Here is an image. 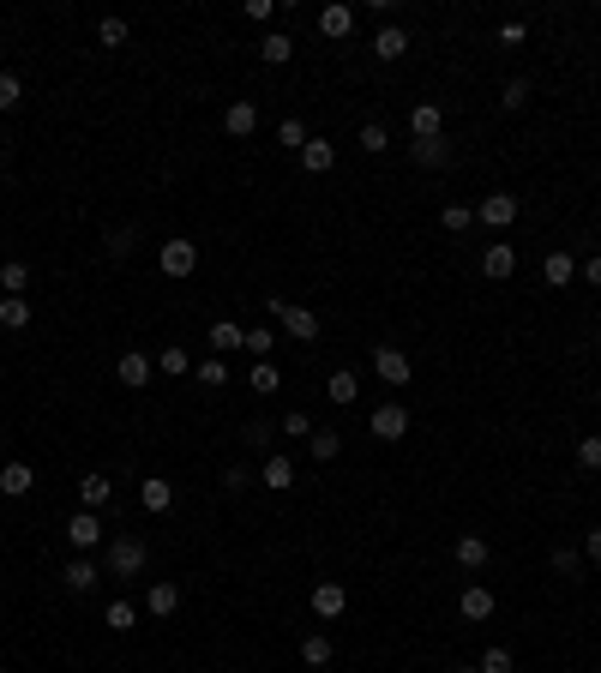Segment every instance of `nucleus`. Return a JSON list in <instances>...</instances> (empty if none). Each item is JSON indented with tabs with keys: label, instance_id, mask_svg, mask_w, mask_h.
Segmentation results:
<instances>
[{
	"label": "nucleus",
	"instance_id": "obj_16",
	"mask_svg": "<svg viewBox=\"0 0 601 673\" xmlns=\"http://www.w3.org/2000/svg\"><path fill=\"white\" fill-rule=\"evenodd\" d=\"M331 163H337V144H331V139H307V144H300V169H307V174H331Z\"/></svg>",
	"mask_w": 601,
	"mask_h": 673
},
{
	"label": "nucleus",
	"instance_id": "obj_27",
	"mask_svg": "<svg viewBox=\"0 0 601 673\" xmlns=\"http://www.w3.org/2000/svg\"><path fill=\"white\" fill-rule=\"evenodd\" d=\"M289 55H295V37H289V30H271V37L258 43V60H265V67H283Z\"/></svg>",
	"mask_w": 601,
	"mask_h": 673
},
{
	"label": "nucleus",
	"instance_id": "obj_4",
	"mask_svg": "<svg viewBox=\"0 0 601 673\" xmlns=\"http://www.w3.org/2000/svg\"><path fill=\"white\" fill-rule=\"evenodd\" d=\"M517 211H523L517 193H487V199L475 205V223H487V229L500 235V229H511V223H517Z\"/></svg>",
	"mask_w": 601,
	"mask_h": 673
},
{
	"label": "nucleus",
	"instance_id": "obj_47",
	"mask_svg": "<svg viewBox=\"0 0 601 673\" xmlns=\"http://www.w3.org/2000/svg\"><path fill=\"white\" fill-rule=\"evenodd\" d=\"M577 463H584V469H601V433L577 439Z\"/></svg>",
	"mask_w": 601,
	"mask_h": 673
},
{
	"label": "nucleus",
	"instance_id": "obj_33",
	"mask_svg": "<svg viewBox=\"0 0 601 673\" xmlns=\"http://www.w3.org/2000/svg\"><path fill=\"white\" fill-rule=\"evenodd\" d=\"M300 661H307V668H325V661H331V637H325V631H307V637H300Z\"/></svg>",
	"mask_w": 601,
	"mask_h": 673
},
{
	"label": "nucleus",
	"instance_id": "obj_44",
	"mask_svg": "<svg viewBox=\"0 0 601 673\" xmlns=\"http://www.w3.org/2000/svg\"><path fill=\"white\" fill-rule=\"evenodd\" d=\"M554 572L559 577H577V572H584V553H577V547H554Z\"/></svg>",
	"mask_w": 601,
	"mask_h": 673
},
{
	"label": "nucleus",
	"instance_id": "obj_15",
	"mask_svg": "<svg viewBox=\"0 0 601 673\" xmlns=\"http://www.w3.org/2000/svg\"><path fill=\"white\" fill-rule=\"evenodd\" d=\"M205 343H211V355H229V349H247V331L235 325V319H216V325L205 331Z\"/></svg>",
	"mask_w": 601,
	"mask_h": 673
},
{
	"label": "nucleus",
	"instance_id": "obj_19",
	"mask_svg": "<svg viewBox=\"0 0 601 673\" xmlns=\"http://www.w3.org/2000/svg\"><path fill=\"white\" fill-rule=\"evenodd\" d=\"M458 614H463V619H493V589H487V584H469V589L458 595Z\"/></svg>",
	"mask_w": 601,
	"mask_h": 673
},
{
	"label": "nucleus",
	"instance_id": "obj_11",
	"mask_svg": "<svg viewBox=\"0 0 601 673\" xmlns=\"http://www.w3.org/2000/svg\"><path fill=\"white\" fill-rule=\"evenodd\" d=\"M258 488H271V493H289V488H295V457H283V451H271V457H265V469H258Z\"/></svg>",
	"mask_w": 601,
	"mask_h": 673
},
{
	"label": "nucleus",
	"instance_id": "obj_14",
	"mask_svg": "<svg viewBox=\"0 0 601 673\" xmlns=\"http://www.w3.org/2000/svg\"><path fill=\"white\" fill-rule=\"evenodd\" d=\"M319 30H325L331 43H343V37H355V6H343V0H331L325 13H319Z\"/></svg>",
	"mask_w": 601,
	"mask_h": 673
},
{
	"label": "nucleus",
	"instance_id": "obj_18",
	"mask_svg": "<svg viewBox=\"0 0 601 673\" xmlns=\"http://www.w3.org/2000/svg\"><path fill=\"white\" fill-rule=\"evenodd\" d=\"M409 132H416V139H445V109L439 102H421L416 115H409Z\"/></svg>",
	"mask_w": 601,
	"mask_h": 673
},
{
	"label": "nucleus",
	"instance_id": "obj_32",
	"mask_svg": "<svg viewBox=\"0 0 601 673\" xmlns=\"http://www.w3.org/2000/svg\"><path fill=\"white\" fill-rule=\"evenodd\" d=\"M0 289H6V295H25V289H30V265H25V258H6V265H0Z\"/></svg>",
	"mask_w": 601,
	"mask_h": 673
},
{
	"label": "nucleus",
	"instance_id": "obj_37",
	"mask_svg": "<svg viewBox=\"0 0 601 673\" xmlns=\"http://www.w3.org/2000/svg\"><path fill=\"white\" fill-rule=\"evenodd\" d=\"M271 439H277V427H271V421H247V445H253L258 457H271Z\"/></svg>",
	"mask_w": 601,
	"mask_h": 673
},
{
	"label": "nucleus",
	"instance_id": "obj_31",
	"mask_svg": "<svg viewBox=\"0 0 601 673\" xmlns=\"http://www.w3.org/2000/svg\"><path fill=\"white\" fill-rule=\"evenodd\" d=\"M0 325H6V331L30 325V301H25V295H0Z\"/></svg>",
	"mask_w": 601,
	"mask_h": 673
},
{
	"label": "nucleus",
	"instance_id": "obj_30",
	"mask_svg": "<svg viewBox=\"0 0 601 673\" xmlns=\"http://www.w3.org/2000/svg\"><path fill=\"white\" fill-rule=\"evenodd\" d=\"M307 451H313L319 463H331V457H337V451H343V433H337V427H313V439H307Z\"/></svg>",
	"mask_w": 601,
	"mask_h": 673
},
{
	"label": "nucleus",
	"instance_id": "obj_21",
	"mask_svg": "<svg viewBox=\"0 0 601 673\" xmlns=\"http://www.w3.org/2000/svg\"><path fill=\"white\" fill-rule=\"evenodd\" d=\"M373 55H379V60H403V55H409V30H403V25H385L379 37H373Z\"/></svg>",
	"mask_w": 601,
	"mask_h": 673
},
{
	"label": "nucleus",
	"instance_id": "obj_1",
	"mask_svg": "<svg viewBox=\"0 0 601 673\" xmlns=\"http://www.w3.org/2000/svg\"><path fill=\"white\" fill-rule=\"evenodd\" d=\"M271 319L283 325V337H295V343H319V313L313 307H295V301H283V295H271Z\"/></svg>",
	"mask_w": 601,
	"mask_h": 673
},
{
	"label": "nucleus",
	"instance_id": "obj_45",
	"mask_svg": "<svg viewBox=\"0 0 601 673\" xmlns=\"http://www.w3.org/2000/svg\"><path fill=\"white\" fill-rule=\"evenodd\" d=\"M277 433H289V439H313V421H307V409H289Z\"/></svg>",
	"mask_w": 601,
	"mask_h": 673
},
{
	"label": "nucleus",
	"instance_id": "obj_12",
	"mask_svg": "<svg viewBox=\"0 0 601 673\" xmlns=\"http://www.w3.org/2000/svg\"><path fill=\"white\" fill-rule=\"evenodd\" d=\"M481 271L493 277V283H505V277L517 271V253H511V241H487V247H481Z\"/></svg>",
	"mask_w": 601,
	"mask_h": 673
},
{
	"label": "nucleus",
	"instance_id": "obj_6",
	"mask_svg": "<svg viewBox=\"0 0 601 673\" xmlns=\"http://www.w3.org/2000/svg\"><path fill=\"white\" fill-rule=\"evenodd\" d=\"M373 373H379L385 385H409V373H416V367H409V355H403L397 343H379V349H373Z\"/></svg>",
	"mask_w": 601,
	"mask_h": 673
},
{
	"label": "nucleus",
	"instance_id": "obj_29",
	"mask_svg": "<svg viewBox=\"0 0 601 673\" xmlns=\"http://www.w3.org/2000/svg\"><path fill=\"white\" fill-rule=\"evenodd\" d=\"M79 505H85V511H102V505H109V475H85V481H79Z\"/></svg>",
	"mask_w": 601,
	"mask_h": 673
},
{
	"label": "nucleus",
	"instance_id": "obj_22",
	"mask_svg": "<svg viewBox=\"0 0 601 673\" xmlns=\"http://www.w3.org/2000/svg\"><path fill=\"white\" fill-rule=\"evenodd\" d=\"M325 397L337 403V409H349V403L361 397V379H355V373H349V367H337V373H331V379H325Z\"/></svg>",
	"mask_w": 601,
	"mask_h": 673
},
{
	"label": "nucleus",
	"instance_id": "obj_55",
	"mask_svg": "<svg viewBox=\"0 0 601 673\" xmlns=\"http://www.w3.org/2000/svg\"><path fill=\"white\" fill-rule=\"evenodd\" d=\"M596 349H601V331H596Z\"/></svg>",
	"mask_w": 601,
	"mask_h": 673
},
{
	"label": "nucleus",
	"instance_id": "obj_8",
	"mask_svg": "<svg viewBox=\"0 0 601 673\" xmlns=\"http://www.w3.org/2000/svg\"><path fill=\"white\" fill-rule=\"evenodd\" d=\"M60 584H67L72 595H90V589L102 584V565H97V559H85V553H79V559H67V565H60Z\"/></svg>",
	"mask_w": 601,
	"mask_h": 673
},
{
	"label": "nucleus",
	"instance_id": "obj_38",
	"mask_svg": "<svg viewBox=\"0 0 601 673\" xmlns=\"http://www.w3.org/2000/svg\"><path fill=\"white\" fill-rule=\"evenodd\" d=\"M517 668V656L505 644H487V656H481V673H511Z\"/></svg>",
	"mask_w": 601,
	"mask_h": 673
},
{
	"label": "nucleus",
	"instance_id": "obj_3",
	"mask_svg": "<svg viewBox=\"0 0 601 673\" xmlns=\"http://www.w3.org/2000/svg\"><path fill=\"white\" fill-rule=\"evenodd\" d=\"M157 271L163 277H193L199 271V241H163L157 247Z\"/></svg>",
	"mask_w": 601,
	"mask_h": 673
},
{
	"label": "nucleus",
	"instance_id": "obj_53",
	"mask_svg": "<svg viewBox=\"0 0 601 673\" xmlns=\"http://www.w3.org/2000/svg\"><path fill=\"white\" fill-rule=\"evenodd\" d=\"M584 559H589V565H601V530L584 535Z\"/></svg>",
	"mask_w": 601,
	"mask_h": 673
},
{
	"label": "nucleus",
	"instance_id": "obj_23",
	"mask_svg": "<svg viewBox=\"0 0 601 673\" xmlns=\"http://www.w3.org/2000/svg\"><path fill=\"white\" fill-rule=\"evenodd\" d=\"M409 157H416V169H445V163H451V144L445 139H416Z\"/></svg>",
	"mask_w": 601,
	"mask_h": 673
},
{
	"label": "nucleus",
	"instance_id": "obj_9",
	"mask_svg": "<svg viewBox=\"0 0 601 673\" xmlns=\"http://www.w3.org/2000/svg\"><path fill=\"white\" fill-rule=\"evenodd\" d=\"M67 542L79 547V553L102 547V517H97V511H79V517H67Z\"/></svg>",
	"mask_w": 601,
	"mask_h": 673
},
{
	"label": "nucleus",
	"instance_id": "obj_35",
	"mask_svg": "<svg viewBox=\"0 0 601 673\" xmlns=\"http://www.w3.org/2000/svg\"><path fill=\"white\" fill-rule=\"evenodd\" d=\"M253 391H258V397H271V391H283V373H277L271 361H253Z\"/></svg>",
	"mask_w": 601,
	"mask_h": 673
},
{
	"label": "nucleus",
	"instance_id": "obj_2",
	"mask_svg": "<svg viewBox=\"0 0 601 673\" xmlns=\"http://www.w3.org/2000/svg\"><path fill=\"white\" fill-rule=\"evenodd\" d=\"M144 565H151L144 535H115L109 542V577H144Z\"/></svg>",
	"mask_w": 601,
	"mask_h": 673
},
{
	"label": "nucleus",
	"instance_id": "obj_5",
	"mask_svg": "<svg viewBox=\"0 0 601 673\" xmlns=\"http://www.w3.org/2000/svg\"><path fill=\"white\" fill-rule=\"evenodd\" d=\"M373 439H385V445H397L403 433H409V409H403V403H379V409H373Z\"/></svg>",
	"mask_w": 601,
	"mask_h": 673
},
{
	"label": "nucleus",
	"instance_id": "obj_34",
	"mask_svg": "<svg viewBox=\"0 0 601 673\" xmlns=\"http://www.w3.org/2000/svg\"><path fill=\"white\" fill-rule=\"evenodd\" d=\"M157 373H169V379H181V373H193V355H186L181 343H169V349H163V355H157Z\"/></svg>",
	"mask_w": 601,
	"mask_h": 673
},
{
	"label": "nucleus",
	"instance_id": "obj_25",
	"mask_svg": "<svg viewBox=\"0 0 601 673\" xmlns=\"http://www.w3.org/2000/svg\"><path fill=\"white\" fill-rule=\"evenodd\" d=\"M139 505H144V511H169V505H174V488H169V481H163V475H151V481H139Z\"/></svg>",
	"mask_w": 601,
	"mask_h": 673
},
{
	"label": "nucleus",
	"instance_id": "obj_42",
	"mask_svg": "<svg viewBox=\"0 0 601 673\" xmlns=\"http://www.w3.org/2000/svg\"><path fill=\"white\" fill-rule=\"evenodd\" d=\"M271 349H277V331H247V355L253 361H271Z\"/></svg>",
	"mask_w": 601,
	"mask_h": 673
},
{
	"label": "nucleus",
	"instance_id": "obj_7",
	"mask_svg": "<svg viewBox=\"0 0 601 673\" xmlns=\"http://www.w3.org/2000/svg\"><path fill=\"white\" fill-rule=\"evenodd\" d=\"M144 614H151V619L181 614V584H169V577H151V589H144Z\"/></svg>",
	"mask_w": 601,
	"mask_h": 673
},
{
	"label": "nucleus",
	"instance_id": "obj_41",
	"mask_svg": "<svg viewBox=\"0 0 601 673\" xmlns=\"http://www.w3.org/2000/svg\"><path fill=\"white\" fill-rule=\"evenodd\" d=\"M97 43L102 48H121V43H127V18H102V25H97Z\"/></svg>",
	"mask_w": 601,
	"mask_h": 673
},
{
	"label": "nucleus",
	"instance_id": "obj_24",
	"mask_svg": "<svg viewBox=\"0 0 601 673\" xmlns=\"http://www.w3.org/2000/svg\"><path fill=\"white\" fill-rule=\"evenodd\" d=\"M572 277H577V258H572V253H547V258H542V283H547V289H565Z\"/></svg>",
	"mask_w": 601,
	"mask_h": 673
},
{
	"label": "nucleus",
	"instance_id": "obj_10",
	"mask_svg": "<svg viewBox=\"0 0 601 673\" xmlns=\"http://www.w3.org/2000/svg\"><path fill=\"white\" fill-rule=\"evenodd\" d=\"M253 127H258V102L253 97H235L229 109H223V132H229V139H247Z\"/></svg>",
	"mask_w": 601,
	"mask_h": 673
},
{
	"label": "nucleus",
	"instance_id": "obj_50",
	"mask_svg": "<svg viewBox=\"0 0 601 673\" xmlns=\"http://www.w3.org/2000/svg\"><path fill=\"white\" fill-rule=\"evenodd\" d=\"M500 102L505 109H523V102H530V79H511V85L500 90Z\"/></svg>",
	"mask_w": 601,
	"mask_h": 673
},
{
	"label": "nucleus",
	"instance_id": "obj_46",
	"mask_svg": "<svg viewBox=\"0 0 601 673\" xmlns=\"http://www.w3.org/2000/svg\"><path fill=\"white\" fill-rule=\"evenodd\" d=\"M223 488H229V493H247V488H253V469H247V463H229V469H223Z\"/></svg>",
	"mask_w": 601,
	"mask_h": 673
},
{
	"label": "nucleus",
	"instance_id": "obj_39",
	"mask_svg": "<svg viewBox=\"0 0 601 673\" xmlns=\"http://www.w3.org/2000/svg\"><path fill=\"white\" fill-rule=\"evenodd\" d=\"M439 223H445L451 235H463V229L475 223V205H445V211H439Z\"/></svg>",
	"mask_w": 601,
	"mask_h": 673
},
{
	"label": "nucleus",
	"instance_id": "obj_26",
	"mask_svg": "<svg viewBox=\"0 0 601 673\" xmlns=\"http://www.w3.org/2000/svg\"><path fill=\"white\" fill-rule=\"evenodd\" d=\"M487 559H493L487 535H458V565H463V572H481Z\"/></svg>",
	"mask_w": 601,
	"mask_h": 673
},
{
	"label": "nucleus",
	"instance_id": "obj_20",
	"mask_svg": "<svg viewBox=\"0 0 601 673\" xmlns=\"http://www.w3.org/2000/svg\"><path fill=\"white\" fill-rule=\"evenodd\" d=\"M30 488H37V469H30V463H6V469H0V493H6V499H25Z\"/></svg>",
	"mask_w": 601,
	"mask_h": 673
},
{
	"label": "nucleus",
	"instance_id": "obj_52",
	"mask_svg": "<svg viewBox=\"0 0 601 673\" xmlns=\"http://www.w3.org/2000/svg\"><path fill=\"white\" fill-rule=\"evenodd\" d=\"M577 271H584V283H589V289H601V253H589L584 265H577Z\"/></svg>",
	"mask_w": 601,
	"mask_h": 673
},
{
	"label": "nucleus",
	"instance_id": "obj_40",
	"mask_svg": "<svg viewBox=\"0 0 601 673\" xmlns=\"http://www.w3.org/2000/svg\"><path fill=\"white\" fill-rule=\"evenodd\" d=\"M139 626V607L132 602H109V631H132Z\"/></svg>",
	"mask_w": 601,
	"mask_h": 673
},
{
	"label": "nucleus",
	"instance_id": "obj_17",
	"mask_svg": "<svg viewBox=\"0 0 601 673\" xmlns=\"http://www.w3.org/2000/svg\"><path fill=\"white\" fill-rule=\"evenodd\" d=\"M115 379H121V385H132V391H139V385H151V355L127 349V355L115 361Z\"/></svg>",
	"mask_w": 601,
	"mask_h": 673
},
{
	"label": "nucleus",
	"instance_id": "obj_48",
	"mask_svg": "<svg viewBox=\"0 0 601 673\" xmlns=\"http://www.w3.org/2000/svg\"><path fill=\"white\" fill-rule=\"evenodd\" d=\"M277 139H283V144H289V151H295V157H300V144H307V127H300V121H295V115H289V121H283V127H277Z\"/></svg>",
	"mask_w": 601,
	"mask_h": 673
},
{
	"label": "nucleus",
	"instance_id": "obj_13",
	"mask_svg": "<svg viewBox=\"0 0 601 673\" xmlns=\"http://www.w3.org/2000/svg\"><path fill=\"white\" fill-rule=\"evenodd\" d=\"M349 607V589L337 584V577H325V584H313V614L319 619H337Z\"/></svg>",
	"mask_w": 601,
	"mask_h": 673
},
{
	"label": "nucleus",
	"instance_id": "obj_36",
	"mask_svg": "<svg viewBox=\"0 0 601 673\" xmlns=\"http://www.w3.org/2000/svg\"><path fill=\"white\" fill-rule=\"evenodd\" d=\"M18 102H25V85H18V72H0V115H13Z\"/></svg>",
	"mask_w": 601,
	"mask_h": 673
},
{
	"label": "nucleus",
	"instance_id": "obj_54",
	"mask_svg": "<svg viewBox=\"0 0 601 673\" xmlns=\"http://www.w3.org/2000/svg\"><path fill=\"white\" fill-rule=\"evenodd\" d=\"M458 673H481V668H458Z\"/></svg>",
	"mask_w": 601,
	"mask_h": 673
},
{
	"label": "nucleus",
	"instance_id": "obj_49",
	"mask_svg": "<svg viewBox=\"0 0 601 673\" xmlns=\"http://www.w3.org/2000/svg\"><path fill=\"white\" fill-rule=\"evenodd\" d=\"M102 247H109V253H115V258H127L132 247H139V229H115V235H109V241H102Z\"/></svg>",
	"mask_w": 601,
	"mask_h": 673
},
{
	"label": "nucleus",
	"instance_id": "obj_43",
	"mask_svg": "<svg viewBox=\"0 0 601 673\" xmlns=\"http://www.w3.org/2000/svg\"><path fill=\"white\" fill-rule=\"evenodd\" d=\"M199 385H229V367H223V355H205V361H199Z\"/></svg>",
	"mask_w": 601,
	"mask_h": 673
},
{
	"label": "nucleus",
	"instance_id": "obj_51",
	"mask_svg": "<svg viewBox=\"0 0 601 673\" xmlns=\"http://www.w3.org/2000/svg\"><path fill=\"white\" fill-rule=\"evenodd\" d=\"M241 13H247V18H253V25H265V18H277V6H271V0H247Z\"/></svg>",
	"mask_w": 601,
	"mask_h": 673
},
{
	"label": "nucleus",
	"instance_id": "obj_28",
	"mask_svg": "<svg viewBox=\"0 0 601 673\" xmlns=\"http://www.w3.org/2000/svg\"><path fill=\"white\" fill-rule=\"evenodd\" d=\"M355 144L367 151V157H385V151H391V127H385V121H367V127L355 132Z\"/></svg>",
	"mask_w": 601,
	"mask_h": 673
}]
</instances>
